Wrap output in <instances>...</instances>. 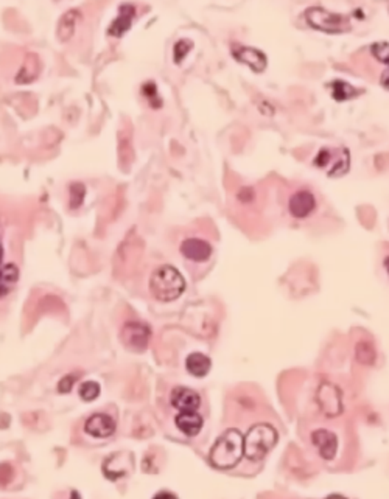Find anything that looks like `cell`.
Returning <instances> with one entry per match:
<instances>
[{"mask_svg": "<svg viewBox=\"0 0 389 499\" xmlns=\"http://www.w3.org/2000/svg\"><path fill=\"white\" fill-rule=\"evenodd\" d=\"M243 458V436L239 429H226L210 449V464L218 470L234 468Z\"/></svg>", "mask_w": 389, "mask_h": 499, "instance_id": "obj_1", "label": "cell"}, {"mask_svg": "<svg viewBox=\"0 0 389 499\" xmlns=\"http://www.w3.org/2000/svg\"><path fill=\"white\" fill-rule=\"evenodd\" d=\"M150 291L157 301L173 302L186 291V280L176 267L163 265L150 278Z\"/></svg>", "mask_w": 389, "mask_h": 499, "instance_id": "obj_2", "label": "cell"}, {"mask_svg": "<svg viewBox=\"0 0 389 499\" xmlns=\"http://www.w3.org/2000/svg\"><path fill=\"white\" fill-rule=\"evenodd\" d=\"M277 439V431L271 425H254L243 437V456H246V459L251 462L262 460L276 447Z\"/></svg>", "mask_w": 389, "mask_h": 499, "instance_id": "obj_3", "label": "cell"}, {"mask_svg": "<svg viewBox=\"0 0 389 499\" xmlns=\"http://www.w3.org/2000/svg\"><path fill=\"white\" fill-rule=\"evenodd\" d=\"M306 19L310 27L326 33H344L350 30V22L343 14L330 13L321 7H313L306 11Z\"/></svg>", "mask_w": 389, "mask_h": 499, "instance_id": "obj_4", "label": "cell"}, {"mask_svg": "<svg viewBox=\"0 0 389 499\" xmlns=\"http://www.w3.org/2000/svg\"><path fill=\"white\" fill-rule=\"evenodd\" d=\"M313 163L332 178H337L349 172L350 153L346 148H321Z\"/></svg>", "mask_w": 389, "mask_h": 499, "instance_id": "obj_5", "label": "cell"}, {"mask_svg": "<svg viewBox=\"0 0 389 499\" xmlns=\"http://www.w3.org/2000/svg\"><path fill=\"white\" fill-rule=\"evenodd\" d=\"M121 343L132 350H143L147 349L151 338V330L148 325L141 324V322H128L121 328L120 333Z\"/></svg>", "mask_w": 389, "mask_h": 499, "instance_id": "obj_6", "label": "cell"}, {"mask_svg": "<svg viewBox=\"0 0 389 499\" xmlns=\"http://www.w3.org/2000/svg\"><path fill=\"white\" fill-rule=\"evenodd\" d=\"M318 405L321 411L329 417H335L343 411V403H341V392L339 389L329 383H324L319 387L318 391Z\"/></svg>", "mask_w": 389, "mask_h": 499, "instance_id": "obj_7", "label": "cell"}, {"mask_svg": "<svg viewBox=\"0 0 389 499\" xmlns=\"http://www.w3.org/2000/svg\"><path fill=\"white\" fill-rule=\"evenodd\" d=\"M84 431L95 439H106L115 433V422L108 414H94L92 417L88 418Z\"/></svg>", "mask_w": 389, "mask_h": 499, "instance_id": "obj_8", "label": "cell"}, {"mask_svg": "<svg viewBox=\"0 0 389 499\" xmlns=\"http://www.w3.org/2000/svg\"><path fill=\"white\" fill-rule=\"evenodd\" d=\"M232 54H234V58L237 61H240L241 64H246L248 67H251L255 74H262V72L266 69V64H268L266 54L252 47H237V48H234Z\"/></svg>", "mask_w": 389, "mask_h": 499, "instance_id": "obj_9", "label": "cell"}, {"mask_svg": "<svg viewBox=\"0 0 389 499\" xmlns=\"http://www.w3.org/2000/svg\"><path fill=\"white\" fill-rule=\"evenodd\" d=\"M210 243L201 238H187L181 243V254L192 261H208L212 257Z\"/></svg>", "mask_w": 389, "mask_h": 499, "instance_id": "obj_10", "label": "cell"}, {"mask_svg": "<svg viewBox=\"0 0 389 499\" xmlns=\"http://www.w3.org/2000/svg\"><path fill=\"white\" fill-rule=\"evenodd\" d=\"M170 401L178 411H198L201 397L188 387H174L170 394Z\"/></svg>", "mask_w": 389, "mask_h": 499, "instance_id": "obj_11", "label": "cell"}, {"mask_svg": "<svg viewBox=\"0 0 389 499\" xmlns=\"http://www.w3.org/2000/svg\"><path fill=\"white\" fill-rule=\"evenodd\" d=\"M315 194L308 190L296 192L288 201V210L295 218H307L315 210Z\"/></svg>", "mask_w": 389, "mask_h": 499, "instance_id": "obj_12", "label": "cell"}, {"mask_svg": "<svg viewBox=\"0 0 389 499\" xmlns=\"http://www.w3.org/2000/svg\"><path fill=\"white\" fill-rule=\"evenodd\" d=\"M313 445L318 448L322 459L332 460L335 458L338 449V439L337 436L327 429H316L312 434Z\"/></svg>", "mask_w": 389, "mask_h": 499, "instance_id": "obj_13", "label": "cell"}, {"mask_svg": "<svg viewBox=\"0 0 389 499\" xmlns=\"http://www.w3.org/2000/svg\"><path fill=\"white\" fill-rule=\"evenodd\" d=\"M176 428H178L182 434L188 437H194L199 434L203 429V417L199 416L197 411H181L174 418Z\"/></svg>", "mask_w": 389, "mask_h": 499, "instance_id": "obj_14", "label": "cell"}, {"mask_svg": "<svg viewBox=\"0 0 389 499\" xmlns=\"http://www.w3.org/2000/svg\"><path fill=\"white\" fill-rule=\"evenodd\" d=\"M186 367H187V372L190 375L197 376V378H203V376L209 374V370L212 367V361L209 356L204 355V353L194 352V353H192V355L187 356Z\"/></svg>", "mask_w": 389, "mask_h": 499, "instance_id": "obj_15", "label": "cell"}, {"mask_svg": "<svg viewBox=\"0 0 389 499\" xmlns=\"http://www.w3.org/2000/svg\"><path fill=\"white\" fill-rule=\"evenodd\" d=\"M80 21V11L70 10L61 17L58 26V38L61 41H69L77 30V23Z\"/></svg>", "mask_w": 389, "mask_h": 499, "instance_id": "obj_16", "label": "cell"}, {"mask_svg": "<svg viewBox=\"0 0 389 499\" xmlns=\"http://www.w3.org/2000/svg\"><path fill=\"white\" fill-rule=\"evenodd\" d=\"M132 17H134V7H131V5H123V7H120V14H119L117 19H115L111 23V28H109V34L120 36V34H123L125 32H128V30H130V27H131Z\"/></svg>", "mask_w": 389, "mask_h": 499, "instance_id": "obj_17", "label": "cell"}, {"mask_svg": "<svg viewBox=\"0 0 389 499\" xmlns=\"http://www.w3.org/2000/svg\"><path fill=\"white\" fill-rule=\"evenodd\" d=\"M19 278V271L14 265H5L0 267V297L8 294Z\"/></svg>", "mask_w": 389, "mask_h": 499, "instance_id": "obj_18", "label": "cell"}, {"mask_svg": "<svg viewBox=\"0 0 389 499\" xmlns=\"http://www.w3.org/2000/svg\"><path fill=\"white\" fill-rule=\"evenodd\" d=\"M329 88H330L333 100H337V101L350 100V99H354V96H357L358 94H360V90H357L354 86H350L349 83H346L343 80L332 81L329 84Z\"/></svg>", "mask_w": 389, "mask_h": 499, "instance_id": "obj_19", "label": "cell"}, {"mask_svg": "<svg viewBox=\"0 0 389 499\" xmlns=\"http://www.w3.org/2000/svg\"><path fill=\"white\" fill-rule=\"evenodd\" d=\"M100 395V385L95 381L83 383L80 387V397L84 401H94Z\"/></svg>", "mask_w": 389, "mask_h": 499, "instance_id": "obj_20", "label": "cell"}, {"mask_svg": "<svg viewBox=\"0 0 389 499\" xmlns=\"http://www.w3.org/2000/svg\"><path fill=\"white\" fill-rule=\"evenodd\" d=\"M370 50H372V54L374 57L380 61L381 64H386L389 63V44L388 41H381V42H377V44H374L372 47H370Z\"/></svg>", "mask_w": 389, "mask_h": 499, "instance_id": "obj_21", "label": "cell"}, {"mask_svg": "<svg viewBox=\"0 0 389 499\" xmlns=\"http://www.w3.org/2000/svg\"><path fill=\"white\" fill-rule=\"evenodd\" d=\"M192 47H193V44L190 41H184V39L179 41L178 44L174 45V61H176V63H178V64L182 63V59L187 57V53Z\"/></svg>", "mask_w": 389, "mask_h": 499, "instance_id": "obj_22", "label": "cell"}, {"mask_svg": "<svg viewBox=\"0 0 389 499\" xmlns=\"http://www.w3.org/2000/svg\"><path fill=\"white\" fill-rule=\"evenodd\" d=\"M74 381H77L75 375H68L66 378H63V381L59 383V392H69L72 386H74Z\"/></svg>", "mask_w": 389, "mask_h": 499, "instance_id": "obj_23", "label": "cell"}, {"mask_svg": "<svg viewBox=\"0 0 389 499\" xmlns=\"http://www.w3.org/2000/svg\"><path fill=\"white\" fill-rule=\"evenodd\" d=\"M381 88L388 90V69L381 74Z\"/></svg>", "mask_w": 389, "mask_h": 499, "instance_id": "obj_24", "label": "cell"}, {"mask_svg": "<svg viewBox=\"0 0 389 499\" xmlns=\"http://www.w3.org/2000/svg\"><path fill=\"white\" fill-rule=\"evenodd\" d=\"M156 496H174L173 493H167V491H162V493H157Z\"/></svg>", "mask_w": 389, "mask_h": 499, "instance_id": "obj_25", "label": "cell"}, {"mask_svg": "<svg viewBox=\"0 0 389 499\" xmlns=\"http://www.w3.org/2000/svg\"><path fill=\"white\" fill-rule=\"evenodd\" d=\"M3 257V251H2V243H0V261H2Z\"/></svg>", "mask_w": 389, "mask_h": 499, "instance_id": "obj_26", "label": "cell"}]
</instances>
